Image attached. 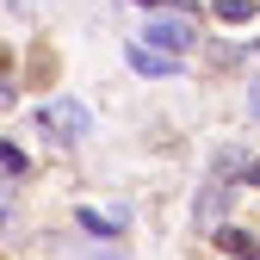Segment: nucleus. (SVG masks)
Returning a JSON list of instances; mask_svg holds the SVG:
<instances>
[{"label":"nucleus","instance_id":"8","mask_svg":"<svg viewBox=\"0 0 260 260\" xmlns=\"http://www.w3.org/2000/svg\"><path fill=\"white\" fill-rule=\"evenodd\" d=\"M0 223H7V205H0Z\"/></svg>","mask_w":260,"mask_h":260},{"label":"nucleus","instance_id":"2","mask_svg":"<svg viewBox=\"0 0 260 260\" xmlns=\"http://www.w3.org/2000/svg\"><path fill=\"white\" fill-rule=\"evenodd\" d=\"M217 248H223V254H236V260H260V254H254V242H248L242 230H217Z\"/></svg>","mask_w":260,"mask_h":260},{"label":"nucleus","instance_id":"9","mask_svg":"<svg viewBox=\"0 0 260 260\" xmlns=\"http://www.w3.org/2000/svg\"><path fill=\"white\" fill-rule=\"evenodd\" d=\"M143 7H155V0H143Z\"/></svg>","mask_w":260,"mask_h":260},{"label":"nucleus","instance_id":"4","mask_svg":"<svg viewBox=\"0 0 260 260\" xmlns=\"http://www.w3.org/2000/svg\"><path fill=\"white\" fill-rule=\"evenodd\" d=\"M217 19H230V25L254 19V0H217Z\"/></svg>","mask_w":260,"mask_h":260},{"label":"nucleus","instance_id":"6","mask_svg":"<svg viewBox=\"0 0 260 260\" xmlns=\"http://www.w3.org/2000/svg\"><path fill=\"white\" fill-rule=\"evenodd\" d=\"M0 168H7V174H19V168H25V155H19L13 143H0Z\"/></svg>","mask_w":260,"mask_h":260},{"label":"nucleus","instance_id":"5","mask_svg":"<svg viewBox=\"0 0 260 260\" xmlns=\"http://www.w3.org/2000/svg\"><path fill=\"white\" fill-rule=\"evenodd\" d=\"M50 124H62V130H69V137H81V130H87V118L69 106V100H62V112H50Z\"/></svg>","mask_w":260,"mask_h":260},{"label":"nucleus","instance_id":"1","mask_svg":"<svg viewBox=\"0 0 260 260\" xmlns=\"http://www.w3.org/2000/svg\"><path fill=\"white\" fill-rule=\"evenodd\" d=\"M186 44H192V25H186V19H155L143 50H186Z\"/></svg>","mask_w":260,"mask_h":260},{"label":"nucleus","instance_id":"3","mask_svg":"<svg viewBox=\"0 0 260 260\" xmlns=\"http://www.w3.org/2000/svg\"><path fill=\"white\" fill-rule=\"evenodd\" d=\"M130 69H137V75H174V62H168V56H149V50L137 44V50H130Z\"/></svg>","mask_w":260,"mask_h":260},{"label":"nucleus","instance_id":"10","mask_svg":"<svg viewBox=\"0 0 260 260\" xmlns=\"http://www.w3.org/2000/svg\"><path fill=\"white\" fill-rule=\"evenodd\" d=\"M100 260H112V254H100Z\"/></svg>","mask_w":260,"mask_h":260},{"label":"nucleus","instance_id":"7","mask_svg":"<svg viewBox=\"0 0 260 260\" xmlns=\"http://www.w3.org/2000/svg\"><path fill=\"white\" fill-rule=\"evenodd\" d=\"M248 100H254V118H260V81H254V87H248Z\"/></svg>","mask_w":260,"mask_h":260}]
</instances>
